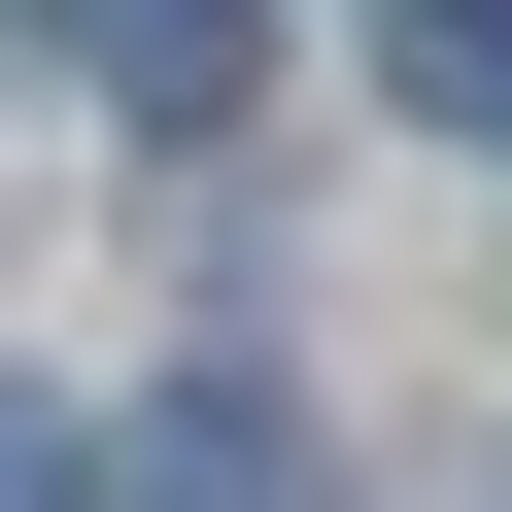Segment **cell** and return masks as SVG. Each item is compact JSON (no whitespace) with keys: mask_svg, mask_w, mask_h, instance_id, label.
<instances>
[{"mask_svg":"<svg viewBox=\"0 0 512 512\" xmlns=\"http://www.w3.org/2000/svg\"><path fill=\"white\" fill-rule=\"evenodd\" d=\"M35 35H69L137 137H205V103H239V0H35Z\"/></svg>","mask_w":512,"mask_h":512,"instance_id":"6da1fadb","label":"cell"},{"mask_svg":"<svg viewBox=\"0 0 512 512\" xmlns=\"http://www.w3.org/2000/svg\"><path fill=\"white\" fill-rule=\"evenodd\" d=\"M376 103L410 137H512V0H376Z\"/></svg>","mask_w":512,"mask_h":512,"instance_id":"7a4b0ae2","label":"cell"},{"mask_svg":"<svg viewBox=\"0 0 512 512\" xmlns=\"http://www.w3.org/2000/svg\"><path fill=\"white\" fill-rule=\"evenodd\" d=\"M103 512H308V410H171V444H137Z\"/></svg>","mask_w":512,"mask_h":512,"instance_id":"3957f363","label":"cell"},{"mask_svg":"<svg viewBox=\"0 0 512 512\" xmlns=\"http://www.w3.org/2000/svg\"><path fill=\"white\" fill-rule=\"evenodd\" d=\"M0 512H103V478H69V410H0Z\"/></svg>","mask_w":512,"mask_h":512,"instance_id":"277c9868","label":"cell"}]
</instances>
